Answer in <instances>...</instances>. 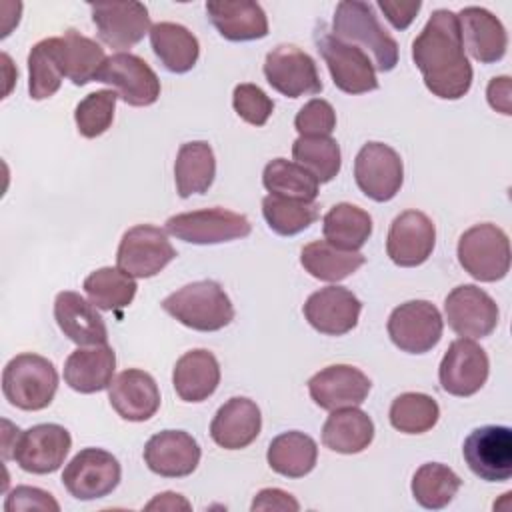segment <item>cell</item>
<instances>
[{
	"instance_id": "6da1fadb",
	"label": "cell",
	"mask_w": 512,
	"mask_h": 512,
	"mask_svg": "<svg viewBox=\"0 0 512 512\" xmlns=\"http://www.w3.org/2000/svg\"><path fill=\"white\" fill-rule=\"evenodd\" d=\"M412 60L426 88L442 100H458L472 86V66L466 58L458 16L434 10L412 42Z\"/></svg>"
},
{
	"instance_id": "7a4b0ae2",
	"label": "cell",
	"mask_w": 512,
	"mask_h": 512,
	"mask_svg": "<svg viewBox=\"0 0 512 512\" xmlns=\"http://www.w3.org/2000/svg\"><path fill=\"white\" fill-rule=\"evenodd\" d=\"M332 36L360 48L372 60L374 70L390 72L398 64V44L378 22V16L368 2H340L334 10Z\"/></svg>"
},
{
	"instance_id": "3957f363",
	"label": "cell",
	"mask_w": 512,
	"mask_h": 512,
	"mask_svg": "<svg viewBox=\"0 0 512 512\" xmlns=\"http://www.w3.org/2000/svg\"><path fill=\"white\" fill-rule=\"evenodd\" d=\"M162 308L182 326L198 332H216L234 320V306L224 288L214 280L182 286L162 300Z\"/></svg>"
},
{
	"instance_id": "277c9868",
	"label": "cell",
	"mask_w": 512,
	"mask_h": 512,
	"mask_svg": "<svg viewBox=\"0 0 512 512\" xmlns=\"http://www.w3.org/2000/svg\"><path fill=\"white\" fill-rule=\"evenodd\" d=\"M58 390V372L54 364L32 352L14 356L2 370V392L4 398L28 412L50 406Z\"/></svg>"
},
{
	"instance_id": "5b68a950",
	"label": "cell",
	"mask_w": 512,
	"mask_h": 512,
	"mask_svg": "<svg viewBox=\"0 0 512 512\" xmlns=\"http://www.w3.org/2000/svg\"><path fill=\"white\" fill-rule=\"evenodd\" d=\"M456 254L460 266L480 282L502 280L510 270V240L490 222L468 228L458 240Z\"/></svg>"
},
{
	"instance_id": "8992f818",
	"label": "cell",
	"mask_w": 512,
	"mask_h": 512,
	"mask_svg": "<svg viewBox=\"0 0 512 512\" xmlns=\"http://www.w3.org/2000/svg\"><path fill=\"white\" fill-rule=\"evenodd\" d=\"M314 42L338 90L346 94H364L378 88L372 60L360 48L340 42L326 30V26H320L314 32Z\"/></svg>"
},
{
	"instance_id": "52a82bcc",
	"label": "cell",
	"mask_w": 512,
	"mask_h": 512,
	"mask_svg": "<svg viewBox=\"0 0 512 512\" xmlns=\"http://www.w3.org/2000/svg\"><path fill=\"white\" fill-rule=\"evenodd\" d=\"M166 232L188 244H220L246 238L252 224L244 214L216 206L170 216Z\"/></svg>"
},
{
	"instance_id": "ba28073f",
	"label": "cell",
	"mask_w": 512,
	"mask_h": 512,
	"mask_svg": "<svg viewBox=\"0 0 512 512\" xmlns=\"http://www.w3.org/2000/svg\"><path fill=\"white\" fill-rule=\"evenodd\" d=\"M176 258L166 230L152 224H138L124 232L116 264L132 278H152Z\"/></svg>"
},
{
	"instance_id": "9c48e42d",
	"label": "cell",
	"mask_w": 512,
	"mask_h": 512,
	"mask_svg": "<svg viewBox=\"0 0 512 512\" xmlns=\"http://www.w3.org/2000/svg\"><path fill=\"white\" fill-rule=\"evenodd\" d=\"M386 330L392 344L402 352L424 354L440 342L444 320L432 302L408 300L392 310Z\"/></svg>"
},
{
	"instance_id": "30bf717a",
	"label": "cell",
	"mask_w": 512,
	"mask_h": 512,
	"mask_svg": "<svg viewBox=\"0 0 512 512\" xmlns=\"http://www.w3.org/2000/svg\"><path fill=\"white\" fill-rule=\"evenodd\" d=\"M122 468L116 456L102 448L80 450L64 468L62 484L76 500H98L120 484Z\"/></svg>"
},
{
	"instance_id": "8fae6325",
	"label": "cell",
	"mask_w": 512,
	"mask_h": 512,
	"mask_svg": "<svg viewBox=\"0 0 512 512\" xmlns=\"http://www.w3.org/2000/svg\"><path fill=\"white\" fill-rule=\"evenodd\" d=\"M354 180L360 192L370 200H392L404 182L400 154L384 142H366L354 160Z\"/></svg>"
},
{
	"instance_id": "7c38bea8",
	"label": "cell",
	"mask_w": 512,
	"mask_h": 512,
	"mask_svg": "<svg viewBox=\"0 0 512 512\" xmlns=\"http://www.w3.org/2000/svg\"><path fill=\"white\" fill-rule=\"evenodd\" d=\"M472 474L486 482H506L512 476V430L508 426L474 428L462 446Z\"/></svg>"
},
{
	"instance_id": "4fadbf2b",
	"label": "cell",
	"mask_w": 512,
	"mask_h": 512,
	"mask_svg": "<svg viewBox=\"0 0 512 512\" xmlns=\"http://www.w3.org/2000/svg\"><path fill=\"white\" fill-rule=\"evenodd\" d=\"M264 76L268 84L288 98L312 96L322 92L316 62L294 44H280L266 54Z\"/></svg>"
},
{
	"instance_id": "5bb4252c",
	"label": "cell",
	"mask_w": 512,
	"mask_h": 512,
	"mask_svg": "<svg viewBox=\"0 0 512 512\" xmlns=\"http://www.w3.org/2000/svg\"><path fill=\"white\" fill-rule=\"evenodd\" d=\"M488 370L486 350L470 338H458L448 346L438 368V378L444 392L466 398L486 384Z\"/></svg>"
},
{
	"instance_id": "9a60e30c",
	"label": "cell",
	"mask_w": 512,
	"mask_h": 512,
	"mask_svg": "<svg viewBox=\"0 0 512 512\" xmlns=\"http://www.w3.org/2000/svg\"><path fill=\"white\" fill-rule=\"evenodd\" d=\"M448 326L462 338H486L498 326V306L488 292L474 284L456 286L444 300Z\"/></svg>"
},
{
	"instance_id": "2e32d148",
	"label": "cell",
	"mask_w": 512,
	"mask_h": 512,
	"mask_svg": "<svg viewBox=\"0 0 512 512\" xmlns=\"http://www.w3.org/2000/svg\"><path fill=\"white\" fill-rule=\"evenodd\" d=\"M72 448L70 432L60 424H36L20 432L12 460L30 474L56 472Z\"/></svg>"
},
{
	"instance_id": "e0dca14e",
	"label": "cell",
	"mask_w": 512,
	"mask_h": 512,
	"mask_svg": "<svg viewBox=\"0 0 512 512\" xmlns=\"http://www.w3.org/2000/svg\"><path fill=\"white\" fill-rule=\"evenodd\" d=\"M98 82L110 84L118 98L130 106H150L160 96L156 72L140 56L118 52L108 56Z\"/></svg>"
},
{
	"instance_id": "ac0fdd59",
	"label": "cell",
	"mask_w": 512,
	"mask_h": 512,
	"mask_svg": "<svg viewBox=\"0 0 512 512\" xmlns=\"http://www.w3.org/2000/svg\"><path fill=\"white\" fill-rule=\"evenodd\" d=\"M98 38L116 50H128L150 34L148 8L142 2L90 4Z\"/></svg>"
},
{
	"instance_id": "d6986e66",
	"label": "cell",
	"mask_w": 512,
	"mask_h": 512,
	"mask_svg": "<svg viewBox=\"0 0 512 512\" xmlns=\"http://www.w3.org/2000/svg\"><path fill=\"white\" fill-rule=\"evenodd\" d=\"M434 244V222L420 210H406L398 214L390 224L386 252L396 266L414 268L430 258Z\"/></svg>"
},
{
	"instance_id": "ffe728a7",
	"label": "cell",
	"mask_w": 512,
	"mask_h": 512,
	"mask_svg": "<svg viewBox=\"0 0 512 512\" xmlns=\"http://www.w3.org/2000/svg\"><path fill=\"white\" fill-rule=\"evenodd\" d=\"M362 302L344 286H326L308 296L304 302V318L308 324L326 336L348 334L360 318Z\"/></svg>"
},
{
	"instance_id": "44dd1931",
	"label": "cell",
	"mask_w": 512,
	"mask_h": 512,
	"mask_svg": "<svg viewBox=\"0 0 512 512\" xmlns=\"http://www.w3.org/2000/svg\"><path fill=\"white\" fill-rule=\"evenodd\" d=\"M370 388V378L350 364L326 366L308 380V392L314 404L330 412L360 406L368 398Z\"/></svg>"
},
{
	"instance_id": "7402d4cb",
	"label": "cell",
	"mask_w": 512,
	"mask_h": 512,
	"mask_svg": "<svg viewBox=\"0 0 512 512\" xmlns=\"http://www.w3.org/2000/svg\"><path fill=\"white\" fill-rule=\"evenodd\" d=\"M200 446L184 430H162L144 446V462L150 472L164 478L190 476L200 464Z\"/></svg>"
},
{
	"instance_id": "603a6c76",
	"label": "cell",
	"mask_w": 512,
	"mask_h": 512,
	"mask_svg": "<svg viewBox=\"0 0 512 512\" xmlns=\"http://www.w3.org/2000/svg\"><path fill=\"white\" fill-rule=\"evenodd\" d=\"M108 400L120 418L128 422H144L158 412L160 390L148 372L128 368L108 386Z\"/></svg>"
},
{
	"instance_id": "cb8c5ba5",
	"label": "cell",
	"mask_w": 512,
	"mask_h": 512,
	"mask_svg": "<svg viewBox=\"0 0 512 512\" xmlns=\"http://www.w3.org/2000/svg\"><path fill=\"white\" fill-rule=\"evenodd\" d=\"M456 16L462 44L474 60L480 64H494L504 58L508 48L506 28L492 12L480 6H466Z\"/></svg>"
},
{
	"instance_id": "d4e9b609",
	"label": "cell",
	"mask_w": 512,
	"mask_h": 512,
	"mask_svg": "<svg viewBox=\"0 0 512 512\" xmlns=\"http://www.w3.org/2000/svg\"><path fill=\"white\" fill-rule=\"evenodd\" d=\"M260 428L262 416L256 402L244 396H234L214 414L210 436L224 450H240L258 438Z\"/></svg>"
},
{
	"instance_id": "484cf974",
	"label": "cell",
	"mask_w": 512,
	"mask_h": 512,
	"mask_svg": "<svg viewBox=\"0 0 512 512\" xmlns=\"http://www.w3.org/2000/svg\"><path fill=\"white\" fill-rule=\"evenodd\" d=\"M54 318L62 334L78 346H100L108 342L104 318L78 292L64 290L56 296Z\"/></svg>"
},
{
	"instance_id": "4316f807",
	"label": "cell",
	"mask_w": 512,
	"mask_h": 512,
	"mask_svg": "<svg viewBox=\"0 0 512 512\" xmlns=\"http://www.w3.org/2000/svg\"><path fill=\"white\" fill-rule=\"evenodd\" d=\"M206 14L218 34L230 42L260 40L268 34V18L258 2L214 0L206 2Z\"/></svg>"
},
{
	"instance_id": "83f0119b",
	"label": "cell",
	"mask_w": 512,
	"mask_h": 512,
	"mask_svg": "<svg viewBox=\"0 0 512 512\" xmlns=\"http://www.w3.org/2000/svg\"><path fill=\"white\" fill-rule=\"evenodd\" d=\"M116 354L108 344L78 348L64 362V382L80 392L94 394L112 384Z\"/></svg>"
},
{
	"instance_id": "f1b7e54d",
	"label": "cell",
	"mask_w": 512,
	"mask_h": 512,
	"mask_svg": "<svg viewBox=\"0 0 512 512\" xmlns=\"http://www.w3.org/2000/svg\"><path fill=\"white\" fill-rule=\"evenodd\" d=\"M172 384L184 402H204L220 384V364L216 356L204 348L182 354L174 364Z\"/></svg>"
},
{
	"instance_id": "f546056e",
	"label": "cell",
	"mask_w": 512,
	"mask_h": 512,
	"mask_svg": "<svg viewBox=\"0 0 512 512\" xmlns=\"http://www.w3.org/2000/svg\"><path fill=\"white\" fill-rule=\"evenodd\" d=\"M374 440V422L360 408L332 410L322 426V442L338 454H358Z\"/></svg>"
},
{
	"instance_id": "4dcf8cb0",
	"label": "cell",
	"mask_w": 512,
	"mask_h": 512,
	"mask_svg": "<svg viewBox=\"0 0 512 512\" xmlns=\"http://www.w3.org/2000/svg\"><path fill=\"white\" fill-rule=\"evenodd\" d=\"M150 46L160 64L174 74L192 70L200 56L196 36L182 24L158 22L150 28Z\"/></svg>"
},
{
	"instance_id": "1f68e13d",
	"label": "cell",
	"mask_w": 512,
	"mask_h": 512,
	"mask_svg": "<svg viewBox=\"0 0 512 512\" xmlns=\"http://www.w3.org/2000/svg\"><path fill=\"white\" fill-rule=\"evenodd\" d=\"M216 176V158L208 142H184L178 148L174 162L176 192L180 198L192 194H204L212 186Z\"/></svg>"
},
{
	"instance_id": "d6a6232c",
	"label": "cell",
	"mask_w": 512,
	"mask_h": 512,
	"mask_svg": "<svg viewBox=\"0 0 512 512\" xmlns=\"http://www.w3.org/2000/svg\"><path fill=\"white\" fill-rule=\"evenodd\" d=\"M318 448L316 442L298 430L282 432L276 438H272L266 460L268 466L286 478H302L310 474L316 466Z\"/></svg>"
},
{
	"instance_id": "836d02e7",
	"label": "cell",
	"mask_w": 512,
	"mask_h": 512,
	"mask_svg": "<svg viewBox=\"0 0 512 512\" xmlns=\"http://www.w3.org/2000/svg\"><path fill=\"white\" fill-rule=\"evenodd\" d=\"M60 56L64 76L76 86H84L94 80L98 82V76L108 60L104 48L98 42L82 36L72 28L60 36Z\"/></svg>"
},
{
	"instance_id": "e575fe53",
	"label": "cell",
	"mask_w": 512,
	"mask_h": 512,
	"mask_svg": "<svg viewBox=\"0 0 512 512\" xmlns=\"http://www.w3.org/2000/svg\"><path fill=\"white\" fill-rule=\"evenodd\" d=\"M366 262L364 254L342 250L326 240H314L300 252L302 268L324 282H340L354 274Z\"/></svg>"
},
{
	"instance_id": "d590c367",
	"label": "cell",
	"mask_w": 512,
	"mask_h": 512,
	"mask_svg": "<svg viewBox=\"0 0 512 512\" xmlns=\"http://www.w3.org/2000/svg\"><path fill=\"white\" fill-rule=\"evenodd\" d=\"M324 240L342 250L358 252L372 234V218L366 210L340 202L332 206L322 220Z\"/></svg>"
},
{
	"instance_id": "8d00e7d4",
	"label": "cell",
	"mask_w": 512,
	"mask_h": 512,
	"mask_svg": "<svg viewBox=\"0 0 512 512\" xmlns=\"http://www.w3.org/2000/svg\"><path fill=\"white\" fill-rule=\"evenodd\" d=\"M64 66L60 36L36 42L28 54V94L32 100H46L60 90Z\"/></svg>"
},
{
	"instance_id": "74e56055",
	"label": "cell",
	"mask_w": 512,
	"mask_h": 512,
	"mask_svg": "<svg viewBox=\"0 0 512 512\" xmlns=\"http://www.w3.org/2000/svg\"><path fill=\"white\" fill-rule=\"evenodd\" d=\"M460 476L440 462L422 464L412 476V496L426 510H440L448 506L460 490Z\"/></svg>"
},
{
	"instance_id": "f35d334b",
	"label": "cell",
	"mask_w": 512,
	"mask_h": 512,
	"mask_svg": "<svg viewBox=\"0 0 512 512\" xmlns=\"http://www.w3.org/2000/svg\"><path fill=\"white\" fill-rule=\"evenodd\" d=\"M262 184L270 194L314 202L320 182L300 164L286 158H274L264 166Z\"/></svg>"
},
{
	"instance_id": "ab89813d",
	"label": "cell",
	"mask_w": 512,
	"mask_h": 512,
	"mask_svg": "<svg viewBox=\"0 0 512 512\" xmlns=\"http://www.w3.org/2000/svg\"><path fill=\"white\" fill-rule=\"evenodd\" d=\"M136 282L120 268L104 266L94 270L84 280V292L88 300L100 310H122L136 296Z\"/></svg>"
},
{
	"instance_id": "60d3db41",
	"label": "cell",
	"mask_w": 512,
	"mask_h": 512,
	"mask_svg": "<svg viewBox=\"0 0 512 512\" xmlns=\"http://www.w3.org/2000/svg\"><path fill=\"white\" fill-rule=\"evenodd\" d=\"M262 214L272 232L280 236H294L318 220V204L268 194L262 200Z\"/></svg>"
},
{
	"instance_id": "b9f144b4",
	"label": "cell",
	"mask_w": 512,
	"mask_h": 512,
	"mask_svg": "<svg viewBox=\"0 0 512 512\" xmlns=\"http://www.w3.org/2000/svg\"><path fill=\"white\" fill-rule=\"evenodd\" d=\"M292 156L318 182H330L342 166L340 146L330 136H298L292 144Z\"/></svg>"
},
{
	"instance_id": "7bdbcfd3",
	"label": "cell",
	"mask_w": 512,
	"mask_h": 512,
	"mask_svg": "<svg viewBox=\"0 0 512 512\" xmlns=\"http://www.w3.org/2000/svg\"><path fill=\"white\" fill-rule=\"evenodd\" d=\"M392 428L404 434H424L432 430L440 418L436 400L422 392H404L392 400L388 412Z\"/></svg>"
},
{
	"instance_id": "ee69618b",
	"label": "cell",
	"mask_w": 512,
	"mask_h": 512,
	"mask_svg": "<svg viewBox=\"0 0 512 512\" xmlns=\"http://www.w3.org/2000/svg\"><path fill=\"white\" fill-rule=\"evenodd\" d=\"M118 94L114 90H98L84 96L74 110V122L84 138L102 136L114 120Z\"/></svg>"
},
{
	"instance_id": "f6af8a7d",
	"label": "cell",
	"mask_w": 512,
	"mask_h": 512,
	"mask_svg": "<svg viewBox=\"0 0 512 512\" xmlns=\"http://www.w3.org/2000/svg\"><path fill=\"white\" fill-rule=\"evenodd\" d=\"M232 106L236 114L252 124V126H264L268 118L274 112V102L266 92L256 84H238L232 94Z\"/></svg>"
},
{
	"instance_id": "bcb514c9",
	"label": "cell",
	"mask_w": 512,
	"mask_h": 512,
	"mask_svg": "<svg viewBox=\"0 0 512 512\" xmlns=\"http://www.w3.org/2000/svg\"><path fill=\"white\" fill-rule=\"evenodd\" d=\"M294 128L300 136H330L336 128V112L328 100L312 98L298 110Z\"/></svg>"
},
{
	"instance_id": "7dc6e473",
	"label": "cell",
	"mask_w": 512,
	"mask_h": 512,
	"mask_svg": "<svg viewBox=\"0 0 512 512\" xmlns=\"http://www.w3.org/2000/svg\"><path fill=\"white\" fill-rule=\"evenodd\" d=\"M4 510L6 512H16V510L58 512L60 504L46 490H40V488H34V486H16L4 502Z\"/></svg>"
},
{
	"instance_id": "c3c4849f",
	"label": "cell",
	"mask_w": 512,
	"mask_h": 512,
	"mask_svg": "<svg viewBox=\"0 0 512 512\" xmlns=\"http://www.w3.org/2000/svg\"><path fill=\"white\" fill-rule=\"evenodd\" d=\"M252 512H268V510H280V512H298L300 510V504L298 500L280 490V488H264L260 490L254 500H252V506H250Z\"/></svg>"
},
{
	"instance_id": "681fc988",
	"label": "cell",
	"mask_w": 512,
	"mask_h": 512,
	"mask_svg": "<svg viewBox=\"0 0 512 512\" xmlns=\"http://www.w3.org/2000/svg\"><path fill=\"white\" fill-rule=\"evenodd\" d=\"M422 2L420 0H414V2H396V0H378V8L384 12L386 20L396 28V30H406L418 10H420Z\"/></svg>"
},
{
	"instance_id": "f907efd6",
	"label": "cell",
	"mask_w": 512,
	"mask_h": 512,
	"mask_svg": "<svg viewBox=\"0 0 512 512\" xmlns=\"http://www.w3.org/2000/svg\"><path fill=\"white\" fill-rule=\"evenodd\" d=\"M486 98H488V104L496 112L510 116L512 114V82H510V78L508 76L492 78L486 88Z\"/></svg>"
},
{
	"instance_id": "816d5d0a",
	"label": "cell",
	"mask_w": 512,
	"mask_h": 512,
	"mask_svg": "<svg viewBox=\"0 0 512 512\" xmlns=\"http://www.w3.org/2000/svg\"><path fill=\"white\" fill-rule=\"evenodd\" d=\"M146 510H190V502L176 492H162L146 504Z\"/></svg>"
}]
</instances>
